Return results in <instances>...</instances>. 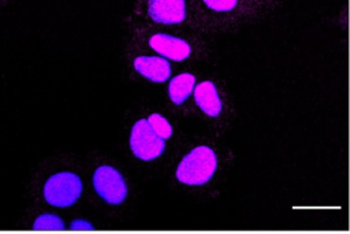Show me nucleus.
<instances>
[{
	"label": "nucleus",
	"mask_w": 350,
	"mask_h": 234,
	"mask_svg": "<svg viewBox=\"0 0 350 234\" xmlns=\"http://www.w3.org/2000/svg\"><path fill=\"white\" fill-rule=\"evenodd\" d=\"M93 186L97 194L108 204L118 205L127 196V186L122 174L111 166H101L94 171Z\"/></svg>",
	"instance_id": "20e7f679"
},
{
	"label": "nucleus",
	"mask_w": 350,
	"mask_h": 234,
	"mask_svg": "<svg viewBox=\"0 0 350 234\" xmlns=\"http://www.w3.org/2000/svg\"><path fill=\"white\" fill-rule=\"evenodd\" d=\"M130 148L138 159L149 161L164 152L165 142L153 131L148 119H139L131 129Z\"/></svg>",
	"instance_id": "7ed1b4c3"
},
{
	"label": "nucleus",
	"mask_w": 350,
	"mask_h": 234,
	"mask_svg": "<svg viewBox=\"0 0 350 234\" xmlns=\"http://www.w3.org/2000/svg\"><path fill=\"white\" fill-rule=\"evenodd\" d=\"M196 83V78L191 74H179L171 79L168 85L170 99L174 104H182L193 92Z\"/></svg>",
	"instance_id": "1a4fd4ad"
},
{
	"label": "nucleus",
	"mask_w": 350,
	"mask_h": 234,
	"mask_svg": "<svg viewBox=\"0 0 350 234\" xmlns=\"http://www.w3.org/2000/svg\"><path fill=\"white\" fill-rule=\"evenodd\" d=\"M217 160L215 152L205 146L194 148L183 157L176 170V178L186 185H204L216 171Z\"/></svg>",
	"instance_id": "f257e3e1"
},
{
	"label": "nucleus",
	"mask_w": 350,
	"mask_h": 234,
	"mask_svg": "<svg viewBox=\"0 0 350 234\" xmlns=\"http://www.w3.org/2000/svg\"><path fill=\"white\" fill-rule=\"evenodd\" d=\"M134 68L153 82H164L171 74L168 60L159 56H138L134 60Z\"/></svg>",
	"instance_id": "0eeeda50"
},
{
	"label": "nucleus",
	"mask_w": 350,
	"mask_h": 234,
	"mask_svg": "<svg viewBox=\"0 0 350 234\" xmlns=\"http://www.w3.org/2000/svg\"><path fill=\"white\" fill-rule=\"evenodd\" d=\"M149 45L161 56L176 62L187 59L191 52L190 45L185 40L163 33L152 36L149 40Z\"/></svg>",
	"instance_id": "423d86ee"
},
{
	"label": "nucleus",
	"mask_w": 350,
	"mask_h": 234,
	"mask_svg": "<svg viewBox=\"0 0 350 234\" xmlns=\"http://www.w3.org/2000/svg\"><path fill=\"white\" fill-rule=\"evenodd\" d=\"M149 16L159 23H180L186 16L185 0H149Z\"/></svg>",
	"instance_id": "39448f33"
},
{
	"label": "nucleus",
	"mask_w": 350,
	"mask_h": 234,
	"mask_svg": "<svg viewBox=\"0 0 350 234\" xmlns=\"http://www.w3.org/2000/svg\"><path fill=\"white\" fill-rule=\"evenodd\" d=\"M82 193L81 178L74 172H57L48 178L44 185V198L48 204L59 208L77 203Z\"/></svg>",
	"instance_id": "f03ea898"
},
{
	"label": "nucleus",
	"mask_w": 350,
	"mask_h": 234,
	"mask_svg": "<svg viewBox=\"0 0 350 234\" xmlns=\"http://www.w3.org/2000/svg\"><path fill=\"white\" fill-rule=\"evenodd\" d=\"M34 230H63L64 223L63 220L52 213H44L40 215L34 223H33Z\"/></svg>",
	"instance_id": "9d476101"
},
{
	"label": "nucleus",
	"mask_w": 350,
	"mask_h": 234,
	"mask_svg": "<svg viewBox=\"0 0 350 234\" xmlns=\"http://www.w3.org/2000/svg\"><path fill=\"white\" fill-rule=\"evenodd\" d=\"M196 104L208 116H217L221 112V101L216 86L211 81H204L194 88Z\"/></svg>",
	"instance_id": "6e6552de"
},
{
	"label": "nucleus",
	"mask_w": 350,
	"mask_h": 234,
	"mask_svg": "<svg viewBox=\"0 0 350 234\" xmlns=\"http://www.w3.org/2000/svg\"><path fill=\"white\" fill-rule=\"evenodd\" d=\"M204 3L213 11H230L237 5V0H204Z\"/></svg>",
	"instance_id": "f8f14e48"
},
{
	"label": "nucleus",
	"mask_w": 350,
	"mask_h": 234,
	"mask_svg": "<svg viewBox=\"0 0 350 234\" xmlns=\"http://www.w3.org/2000/svg\"><path fill=\"white\" fill-rule=\"evenodd\" d=\"M72 230H79V229H93V226L90 224V223H88V222H85V220H75L74 223H71V226H70Z\"/></svg>",
	"instance_id": "ddd939ff"
},
{
	"label": "nucleus",
	"mask_w": 350,
	"mask_h": 234,
	"mask_svg": "<svg viewBox=\"0 0 350 234\" xmlns=\"http://www.w3.org/2000/svg\"><path fill=\"white\" fill-rule=\"evenodd\" d=\"M148 122L150 125V127L153 129V131L161 137L163 140H167L171 137L172 134V127L171 125L168 123V120L161 116L160 114H152L149 118H148Z\"/></svg>",
	"instance_id": "9b49d317"
}]
</instances>
